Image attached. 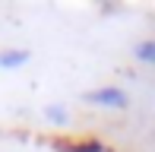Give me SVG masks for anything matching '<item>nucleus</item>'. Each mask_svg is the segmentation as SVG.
Listing matches in <instances>:
<instances>
[{"instance_id":"nucleus-1","label":"nucleus","mask_w":155,"mask_h":152,"mask_svg":"<svg viewBox=\"0 0 155 152\" xmlns=\"http://www.w3.org/2000/svg\"><path fill=\"white\" fill-rule=\"evenodd\" d=\"M86 105H98V108H127V92L114 86H101V89H89L82 95Z\"/></svg>"},{"instance_id":"nucleus-2","label":"nucleus","mask_w":155,"mask_h":152,"mask_svg":"<svg viewBox=\"0 0 155 152\" xmlns=\"http://www.w3.org/2000/svg\"><path fill=\"white\" fill-rule=\"evenodd\" d=\"M29 64V51H19V48H13V51H0V70H16V67Z\"/></svg>"},{"instance_id":"nucleus-3","label":"nucleus","mask_w":155,"mask_h":152,"mask_svg":"<svg viewBox=\"0 0 155 152\" xmlns=\"http://www.w3.org/2000/svg\"><path fill=\"white\" fill-rule=\"evenodd\" d=\"M136 57L143 64H155V41H139L136 45Z\"/></svg>"}]
</instances>
